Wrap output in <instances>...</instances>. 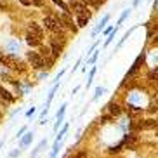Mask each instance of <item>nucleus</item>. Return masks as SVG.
<instances>
[{
    "instance_id": "obj_3",
    "label": "nucleus",
    "mask_w": 158,
    "mask_h": 158,
    "mask_svg": "<svg viewBox=\"0 0 158 158\" xmlns=\"http://www.w3.org/2000/svg\"><path fill=\"white\" fill-rule=\"evenodd\" d=\"M44 24H45L47 30H51V31H54V33L61 31V21L56 18H52V16H47V18L44 19Z\"/></svg>"
},
{
    "instance_id": "obj_19",
    "label": "nucleus",
    "mask_w": 158,
    "mask_h": 158,
    "mask_svg": "<svg viewBox=\"0 0 158 158\" xmlns=\"http://www.w3.org/2000/svg\"><path fill=\"white\" fill-rule=\"evenodd\" d=\"M23 5H31V0H19Z\"/></svg>"
},
{
    "instance_id": "obj_11",
    "label": "nucleus",
    "mask_w": 158,
    "mask_h": 158,
    "mask_svg": "<svg viewBox=\"0 0 158 158\" xmlns=\"http://www.w3.org/2000/svg\"><path fill=\"white\" fill-rule=\"evenodd\" d=\"M110 111H111V115H115V116H118L122 113V110L116 104H110Z\"/></svg>"
},
{
    "instance_id": "obj_15",
    "label": "nucleus",
    "mask_w": 158,
    "mask_h": 158,
    "mask_svg": "<svg viewBox=\"0 0 158 158\" xmlns=\"http://www.w3.org/2000/svg\"><path fill=\"white\" fill-rule=\"evenodd\" d=\"M73 158H87V153H85V151H80V153H77Z\"/></svg>"
},
{
    "instance_id": "obj_22",
    "label": "nucleus",
    "mask_w": 158,
    "mask_h": 158,
    "mask_svg": "<svg viewBox=\"0 0 158 158\" xmlns=\"http://www.w3.org/2000/svg\"><path fill=\"white\" fill-rule=\"evenodd\" d=\"M156 135H158V132H156Z\"/></svg>"
},
{
    "instance_id": "obj_4",
    "label": "nucleus",
    "mask_w": 158,
    "mask_h": 158,
    "mask_svg": "<svg viewBox=\"0 0 158 158\" xmlns=\"http://www.w3.org/2000/svg\"><path fill=\"white\" fill-rule=\"evenodd\" d=\"M28 59H30V63H31V66L33 68H37V70L44 68V64H45V61L40 57L38 52H28Z\"/></svg>"
},
{
    "instance_id": "obj_18",
    "label": "nucleus",
    "mask_w": 158,
    "mask_h": 158,
    "mask_svg": "<svg viewBox=\"0 0 158 158\" xmlns=\"http://www.w3.org/2000/svg\"><path fill=\"white\" fill-rule=\"evenodd\" d=\"M127 16H129V10H125V12H123V14H122V18H120V21H118V23H122V21H123V19H125Z\"/></svg>"
},
{
    "instance_id": "obj_7",
    "label": "nucleus",
    "mask_w": 158,
    "mask_h": 158,
    "mask_svg": "<svg viewBox=\"0 0 158 158\" xmlns=\"http://www.w3.org/2000/svg\"><path fill=\"white\" fill-rule=\"evenodd\" d=\"M59 21H61V23H66V24H68V26H70L71 30H73V31H77V28H75V24H73V19H71L70 16L66 14V12H64L63 16H61V19H59Z\"/></svg>"
},
{
    "instance_id": "obj_2",
    "label": "nucleus",
    "mask_w": 158,
    "mask_h": 158,
    "mask_svg": "<svg viewBox=\"0 0 158 158\" xmlns=\"http://www.w3.org/2000/svg\"><path fill=\"white\" fill-rule=\"evenodd\" d=\"M71 9H73V12H75V16H77V18H84V19L90 18V12L87 10V7H85L84 4L73 2V4H71Z\"/></svg>"
},
{
    "instance_id": "obj_23",
    "label": "nucleus",
    "mask_w": 158,
    "mask_h": 158,
    "mask_svg": "<svg viewBox=\"0 0 158 158\" xmlns=\"http://www.w3.org/2000/svg\"><path fill=\"white\" fill-rule=\"evenodd\" d=\"M0 146H2V144H0Z\"/></svg>"
},
{
    "instance_id": "obj_6",
    "label": "nucleus",
    "mask_w": 158,
    "mask_h": 158,
    "mask_svg": "<svg viewBox=\"0 0 158 158\" xmlns=\"http://www.w3.org/2000/svg\"><path fill=\"white\" fill-rule=\"evenodd\" d=\"M139 129H143V130H149V129H158V122L156 120H144V122H141L139 125Z\"/></svg>"
},
{
    "instance_id": "obj_20",
    "label": "nucleus",
    "mask_w": 158,
    "mask_h": 158,
    "mask_svg": "<svg viewBox=\"0 0 158 158\" xmlns=\"http://www.w3.org/2000/svg\"><path fill=\"white\" fill-rule=\"evenodd\" d=\"M155 44H158V37H156V38H155Z\"/></svg>"
},
{
    "instance_id": "obj_9",
    "label": "nucleus",
    "mask_w": 158,
    "mask_h": 158,
    "mask_svg": "<svg viewBox=\"0 0 158 158\" xmlns=\"http://www.w3.org/2000/svg\"><path fill=\"white\" fill-rule=\"evenodd\" d=\"M51 49H52V56L57 57L61 54V51H63V45H59V44H56V42H51Z\"/></svg>"
},
{
    "instance_id": "obj_13",
    "label": "nucleus",
    "mask_w": 158,
    "mask_h": 158,
    "mask_svg": "<svg viewBox=\"0 0 158 158\" xmlns=\"http://www.w3.org/2000/svg\"><path fill=\"white\" fill-rule=\"evenodd\" d=\"M54 2H56V4H57V5H59L61 9L64 10L66 14H68V5H66V4H63V2H61V0H54Z\"/></svg>"
},
{
    "instance_id": "obj_16",
    "label": "nucleus",
    "mask_w": 158,
    "mask_h": 158,
    "mask_svg": "<svg viewBox=\"0 0 158 158\" xmlns=\"http://www.w3.org/2000/svg\"><path fill=\"white\" fill-rule=\"evenodd\" d=\"M129 113H130V115H135V113H139V110L134 108V106H129Z\"/></svg>"
},
{
    "instance_id": "obj_5",
    "label": "nucleus",
    "mask_w": 158,
    "mask_h": 158,
    "mask_svg": "<svg viewBox=\"0 0 158 158\" xmlns=\"http://www.w3.org/2000/svg\"><path fill=\"white\" fill-rule=\"evenodd\" d=\"M28 33H30V35H33V37L40 38V40L44 38V31H42V28H40V26H38L37 23H30V26H28Z\"/></svg>"
},
{
    "instance_id": "obj_8",
    "label": "nucleus",
    "mask_w": 158,
    "mask_h": 158,
    "mask_svg": "<svg viewBox=\"0 0 158 158\" xmlns=\"http://www.w3.org/2000/svg\"><path fill=\"white\" fill-rule=\"evenodd\" d=\"M26 42L30 44V45L31 47H35V45H40V44H42V40H40V38H37V37H33V35H26Z\"/></svg>"
},
{
    "instance_id": "obj_1",
    "label": "nucleus",
    "mask_w": 158,
    "mask_h": 158,
    "mask_svg": "<svg viewBox=\"0 0 158 158\" xmlns=\"http://www.w3.org/2000/svg\"><path fill=\"white\" fill-rule=\"evenodd\" d=\"M0 63H2L4 66H9V68H12V70H19V71L24 70V64H23V63H21V61H19L16 56H12V54L0 56Z\"/></svg>"
},
{
    "instance_id": "obj_14",
    "label": "nucleus",
    "mask_w": 158,
    "mask_h": 158,
    "mask_svg": "<svg viewBox=\"0 0 158 158\" xmlns=\"http://www.w3.org/2000/svg\"><path fill=\"white\" fill-rule=\"evenodd\" d=\"M89 19H84V18H77V23H78V26H85L87 24Z\"/></svg>"
},
{
    "instance_id": "obj_21",
    "label": "nucleus",
    "mask_w": 158,
    "mask_h": 158,
    "mask_svg": "<svg viewBox=\"0 0 158 158\" xmlns=\"http://www.w3.org/2000/svg\"><path fill=\"white\" fill-rule=\"evenodd\" d=\"M137 2H139V0H134V4H137Z\"/></svg>"
},
{
    "instance_id": "obj_12",
    "label": "nucleus",
    "mask_w": 158,
    "mask_h": 158,
    "mask_svg": "<svg viewBox=\"0 0 158 158\" xmlns=\"http://www.w3.org/2000/svg\"><path fill=\"white\" fill-rule=\"evenodd\" d=\"M108 19H110V16H104V18H102V21H101V23H99V26H98V28H96V30H94V35H96V33H98L99 30H101L102 26H104V24L108 23Z\"/></svg>"
},
{
    "instance_id": "obj_10",
    "label": "nucleus",
    "mask_w": 158,
    "mask_h": 158,
    "mask_svg": "<svg viewBox=\"0 0 158 158\" xmlns=\"http://www.w3.org/2000/svg\"><path fill=\"white\" fill-rule=\"evenodd\" d=\"M0 98H2V99H5V101H12V99H14V98H12V96H10L9 92H7V90H5L4 87H0Z\"/></svg>"
},
{
    "instance_id": "obj_17",
    "label": "nucleus",
    "mask_w": 158,
    "mask_h": 158,
    "mask_svg": "<svg viewBox=\"0 0 158 158\" xmlns=\"http://www.w3.org/2000/svg\"><path fill=\"white\" fill-rule=\"evenodd\" d=\"M31 4H33V5H42L44 0H31Z\"/></svg>"
}]
</instances>
